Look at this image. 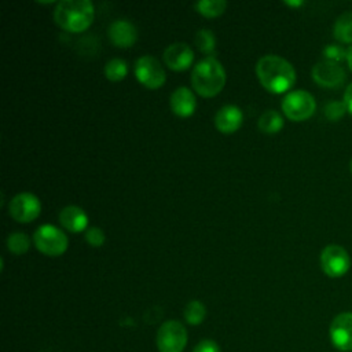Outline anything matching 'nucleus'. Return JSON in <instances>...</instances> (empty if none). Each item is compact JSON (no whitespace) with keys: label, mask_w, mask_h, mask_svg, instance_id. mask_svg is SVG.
<instances>
[{"label":"nucleus","mask_w":352,"mask_h":352,"mask_svg":"<svg viewBox=\"0 0 352 352\" xmlns=\"http://www.w3.org/2000/svg\"><path fill=\"white\" fill-rule=\"evenodd\" d=\"M256 73L261 85L274 94L286 92L296 81V70L285 58L274 54L261 56L256 63Z\"/></svg>","instance_id":"f257e3e1"},{"label":"nucleus","mask_w":352,"mask_h":352,"mask_svg":"<svg viewBox=\"0 0 352 352\" xmlns=\"http://www.w3.org/2000/svg\"><path fill=\"white\" fill-rule=\"evenodd\" d=\"M94 12L89 0H60L54 10V21L67 32H82L92 23Z\"/></svg>","instance_id":"f03ea898"},{"label":"nucleus","mask_w":352,"mask_h":352,"mask_svg":"<svg viewBox=\"0 0 352 352\" xmlns=\"http://www.w3.org/2000/svg\"><path fill=\"white\" fill-rule=\"evenodd\" d=\"M191 84L199 95L214 96L226 84V70L214 56H205L194 66Z\"/></svg>","instance_id":"7ed1b4c3"},{"label":"nucleus","mask_w":352,"mask_h":352,"mask_svg":"<svg viewBox=\"0 0 352 352\" xmlns=\"http://www.w3.org/2000/svg\"><path fill=\"white\" fill-rule=\"evenodd\" d=\"M33 243L41 253L55 257L66 252L69 239L60 228L52 224H43L34 231Z\"/></svg>","instance_id":"20e7f679"},{"label":"nucleus","mask_w":352,"mask_h":352,"mask_svg":"<svg viewBox=\"0 0 352 352\" xmlns=\"http://www.w3.org/2000/svg\"><path fill=\"white\" fill-rule=\"evenodd\" d=\"M316 109L314 96L304 89H294L282 99V110L287 118L293 121H302L309 118Z\"/></svg>","instance_id":"39448f33"},{"label":"nucleus","mask_w":352,"mask_h":352,"mask_svg":"<svg viewBox=\"0 0 352 352\" xmlns=\"http://www.w3.org/2000/svg\"><path fill=\"white\" fill-rule=\"evenodd\" d=\"M187 344V330L177 320L164 322L157 331L160 352H182Z\"/></svg>","instance_id":"423d86ee"},{"label":"nucleus","mask_w":352,"mask_h":352,"mask_svg":"<svg viewBox=\"0 0 352 352\" xmlns=\"http://www.w3.org/2000/svg\"><path fill=\"white\" fill-rule=\"evenodd\" d=\"M41 212L40 199L28 191L19 192L10 199L8 213L18 223H30Z\"/></svg>","instance_id":"0eeeda50"},{"label":"nucleus","mask_w":352,"mask_h":352,"mask_svg":"<svg viewBox=\"0 0 352 352\" xmlns=\"http://www.w3.org/2000/svg\"><path fill=\"white\" fill-rule=\"evenodd\" d=\"M135 76L144 87L150 89L160 88L166 80L162 65L151 55H143L135 62Z\"/></svg>","instance_id":"6e6552de"},{"label":"nucleus","mask_w":352,"mask_h":352,"mask_svg":"<svg viewBox=\"0 0 352 352\" xmlns=\"http://www.w3.org/2000/svg\"><path fill=\"white\" fill-rule=\"evenodd\" d=\"M349 254L340 245H327L320 253V267L327 276H342L349 270Z\"/></svg>","instance_id":"1a4fd4ad"},{"label":"nucleus","mask_w":352,"mask_h":352,"mask_svg":"<svg viewBox=\"0 0 352 352\" xmlns=\"http://www.w3.org/2000/svg\"><path fill=\"white\" fill-rule=\"evenodd\" d=\"M330 340L337 349L342 352L352 351V312H341L333 319Z\"/></svg>","instance_id":"9d476101"},{"label":"nucleus","mask_w":352,"mask_h":352,"mask_svg":"<svg viewBox=\"0 0 352 352\" xmlns=\"http://www.w3.org/2000/svg\"><path fill=\"white\" fill-rule=\"evenodd\" d=\"M312 78L322 87L336 88L344 82L345 72L340 63L324 59L312 67Z\"/></svg>","instance_id":"9b49d317"},{"label":"nucleus","mask_w":352,"mask_h":352,"mask_svg":"<svg viewBox=\"0 0 352 352\" xmlns=\"http://www.w3.org/2000/svg\"><path fill=\"white\" fill-rule=\"evenodd\" d=\"M164 60L169 69L182 72L191 66L194 60V51L186 43H172L164 51Z\"/></svg>","instance_id":"f8f14e48"},{"label":"nucleus","mask_w":352,"mask_h":352,"mask_svg":"<svg viewBox=\"0 0 352 352\" xmlns=\"http://www.w3.org/2000/svg\"><path fill=\"white\" fill-rule=\"evenodd\" d=\"M111 43L121 48H128L135 44L138 38V30L135 25L128 19H116L107 29Z\"/></svg>","instance_id":"ddd939ff"},{"label":"nucleus","mask_w":352,"mask_h":352,"mask_svg":"<svg viewBox=\"0 0 352 352\" xmlns=\"http://www.w3.org/2000/svg\"><path fill=\"white\" fill-rule=\"evenodd\" d=\"M242 110L235 104H226L217 110L214 125L223 133H232L242 125Z\"/></svg>","instance_id":"4468645a"},{"label":"nucleus","mask_w":352,"mask_h":352,"mask_svg":"<svg viewBox=\"0 0 352 352\" xmlns=\"http://www.w3.org/2000/svg\"><path fill=\"white\" fill-rule=\"evenodd\" d=\"M170 109L179 117H190L197 107V99L192 91L187 87L176 88L170 95Z\"/></svg>","instance_id":"2eb2a0df"},{"label":"nucleus","mask_w":352,"mask_h":352,"mask_svg":"<svg viewBox=\"0 0 352 352\" xmlns=\"http://www.w3.org/2000/svg\"><path fill=\"white\" fill-rule=\"evenodd\" d=\"M59 223L70 232H80L87 230L88 216L80 206L67 205L59 213Z\"/></svg>","instance_id":"dca6fc26"},{"label":"nucleus","mask_w":352,"mask_h":352,"mask_svg":"<svg viewBox=\"0 0 352 352\" xmlns=\"http://www.w3.org/2000/svg\"><path fill=\"white\" fill-rule=\"evenodd\" d=\"M333 34L341 43H352V11H345L337 16Z\"/></svg>","instance_id":"f3484780"},{"label":"nucleus","mask_w":352,"mask_h":352,"mask_svg":"<svg viewBox=\"0 0 352 352\" xmlns=\"http://www.w3.org/2000/svg\"><path fill=\"white\" fill-rule=\"evenodd\" d=\"M257 125L261 132L272 135L283 128V117L276 110H267L260 116Z\"/></svg>","instance_id":"a211bd4d"},{"label":"nucleus","mask_w":352,"mask_h":352,"mask_svg":"<svg viewBox=\"0 0 352 352\" xmlns=\"http://www.w3.org/2000/svg\"><path fill=\"white\" fill-rule=\"evenodd\" d=\"M194 7L204 16L213 18L224 12L227 7V1L226 0H201V1H197Z\"/></svg>","instance_id":"6ab92c4d"},{"label":"nucleus","mask_w":352,"mask_h":352,"mask_svg":"<svg viewBox=\"0 0 352 352\" xmlns=\"http://www.w3.org/2000/svg\"><path fill=\"white\" fill-rule=\"evenodd\" d=\"M30 238L25 232H11L7 236V249L14 254H25L30 248Z\"/></svg>","instance_id":"aec40b11"},{"label":"nucleus","mask_w":352,"mask_h":352,"mask_svg":"<svg viewBox=\"0 0 352 352\" xmlns=\"http://www.w3.org/2000/svg\"><path fill=\"white\" fill-rule=\"evenodd\" d=\"M104 74L110 81H120L128 74V65L121 58H113L106 62Z\"/></svg>","instance_id":"412c9836"},{"label":"nucleus","mask_w":352,"mask_h":352,"mask_svg":"<svg viewBox=\"0 0 352 352\" xmlns=\"http://www.w3.org/2000/svg\"><path fill=\"white\" fill-rule=\"evenodd\" d=\"M205 316H206V308L198 300L190 301L184 308V319H186L187 323H190L192 326H197V324L202 323Z\"/></svg>","instance_id":"4be33fe9"},{"label":"nucleus","mask_w":352,"mask_h":352,"mask_svg":"<svg viewBox=\"0 0 352 352\" xmlns=\"http://www.w3.org/2000/svg\"><path fill=\"white\" fill-rule=\"evenodd\" d=\"M195 44L201 52L206 54L208 56H212L216 47V37L212 30L201 29L195 34Z\"/></svg>","instance_id":"5701e85b"},{"label":"nucleus","mask_w":352,"mask_h":352,"mask_svg":"<svg viewBox=\"0 0 352 352\" xmlns=\"http://www.w3.org/2000/svg\"><path fill=\"white\" fill-rule=\"evenodd\" d=\"M323 56L326 58V60H331V62L340 63L344 59H346L348 50H345L341 44H327L323 48Z\"/></svg>","instance_id":"b1692460"},{"label":"nucleus","mask_w":352,"mask_h":352,"mask_svg":"<svg viewBox=\"0 0 352 352\" xmlns=\"http://www.w3.org/2000/svg\"><path fill=\"white\" fill-rule=\"evenodd\" d=\"M345 110H346V106L344 102L331 100L324 106V116L330 121H337L344 116Z\"/></svg>","instance_id":"393cba45"},{"label":"nucleus","mask_w":352,"mask_h":352,"mask_svg":"<svg viewBox=\"0 0 352 352\" xmlns=\"http://www.w3.org/2000/svg\"><path fill=\"white\" fill-rule=\"evenodd\" d=\"M104 232L102 228L99 227H88L85 230V241L91 245V246H102L104 243Z\"/></svg>","instance_id":"a878e982"},{"label":"nucleus","mask_w":352,"mask_h":352,"mask_svg":"<svg viewBox=\"0 0 352 352\" xmlns=\"http://www.w3.org/2000/svg\"><path fill=\"white\" fill-rule=\"evenodd\" d=\"M192 352H220V348L212 340H202L195 345Z\"/></svg>","instance_id":"bb28decb"},{"label":"nucleus","mask_w":352,"mask_h":352,"mask_svg":"<svg viewBox=\"0 0 352 352\" xmlns=\"http://www.w3.org/2000/svg\"><path fill=\"white\" fill-rule=\"evenodd\" d=\"M344 103L346 106V110H349L352 113V82L346 87V89L344 92Z\"/></svg>","instance_id":"cd10ccee"},{"label":"nucleus","mask_w":352,"mask_h":352,"mask_svg":"<svg viewBox=\"0 0 352 352\" xmlns=\"http://www.w3.org/2000/svg\"><path fill=\"white\" fill-rule=\"evenodd\" d=\"M346 60H348V65H349V67H351V70H352V45L348 48V56H346Z\"/></svg>","instance_id":"c85d7f7f"},{"label":"nucleus","mask_w":352,"mask_h":352,"mask_svg":"<svg viewBox=\"0 0 352 352\" xmlns=\"http://www.w3.org/2000/svg\"><path fill=\"white\" fill-rule=\"evenodd\" d=\"M286 4H289V6H300L301 1H286Z\"/></svg>","instance_id":"c756f323"},{"label":"nucleus","mask_w":352,"mask_h":352,"mask_svg":"<svg viewBox=\"0 0 352 352\" xmlns=\"http://www.w3.org/2000/svg\"><path fill=\"white\" fill-rule=\"evenodd\" d=\"M349 168H351V172H352V161H351V164H349Z\"/></svg>","instance_id":"7c9ffc66"}]
</instances>
